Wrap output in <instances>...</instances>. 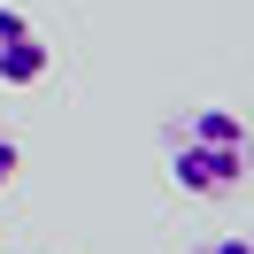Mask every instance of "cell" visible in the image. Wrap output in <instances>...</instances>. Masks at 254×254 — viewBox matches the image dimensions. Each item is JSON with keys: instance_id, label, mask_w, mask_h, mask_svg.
Listing matches in <instances>:
<instances>
[{"instance_id": "obj_1", "label": "cell", "mask_w": 254, "mask_h": 254, "mask_svg": "<svg viewBox=\"0 0 254 254\" xmlns=\"http://www.w3.org/2000/svg\"><path fill=\"white\" fill-rule=\"evenodd\" d=\"M162 170L192 200H231L247 185V170H254V131L231 108H185L162 131Z\"/></svg>"}, {"instance_id": "obj_2", "label": "cell", "mask_w": 254, "mask_h": 254, "mask_svg": "<svg viewBox=\"0 0 254 254\" xmlns=\"http://www.w3.org/2000/svg\"><path fill=\"white\" fill-rule=\"evenodd\" d=\"M54 62V47L39 39V23L23 8H0V85H39Z\"/></svg>"}, {"instance_id": "obj_3", "label": "cell", "mask_w": 254, "mask_h": 254, "mask_svg": "<svg viewBox=\"0 0 254 254\" xmlns=\"http://www.w3.org/2000/svg\"><path fill=\"white\" fill-rule=\"evenodd\" d=\"M16 162H23V154H16V139H8V131H0V192L16 185Z\"/></svg>"}, {"instance_id": "obj_4", "label": "cell", "mask_w": 254, "mask_h": 254, "mask_svg": "<svg viewBox=\"0 0 254 254\" xmlns=\"http://www.w3.org/2000/svg\"><path fill=\"white\" fill-rule=\"evenodd\" d=\"M192 254H254V239H208V247H192Z\"/></svg>"}]
</instances>
